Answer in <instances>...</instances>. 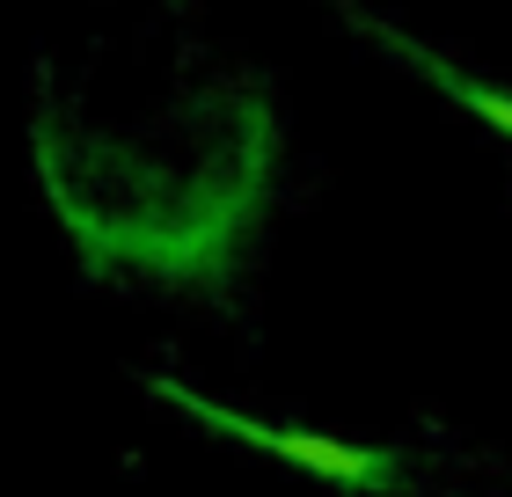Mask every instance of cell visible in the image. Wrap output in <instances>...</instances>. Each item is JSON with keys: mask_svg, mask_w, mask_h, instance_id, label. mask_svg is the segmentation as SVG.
Returning <instances> with one entry per match:
<instances>
[{"mask_svg": "<svg viewBox=\"0 0 512 497\" xmlns=\"http://www.w3.org/2000/svg\"><path fill=\"white\" fill-rule=\"evenodd\" d=\"M30 139L66 234L132 278L227 271L278 176L264 81L161 15L44 59Z\"/></svg>", "mask_w": 512, "mask_h": 497, "instance_id": "obj_1", "label": "cell"}, {"mask_svg": "<svg viewBox=\"0 0 512 497\" xmlns=\"http://www.w3.org/2000/svg\"><path fill=\"white\" fill-rule=\"evenodd\" d=\"M220 424H227V432H242V439H256L264 454L308 461V468H322V476H337V483H374L381 476L359 446H337V439H315V432H264V424H249V417H220Z\"/></svg>", "mask_w": 512, "mask_h": 497, "instance_id": "obj_2", "label": "cell"}]
</instances>
